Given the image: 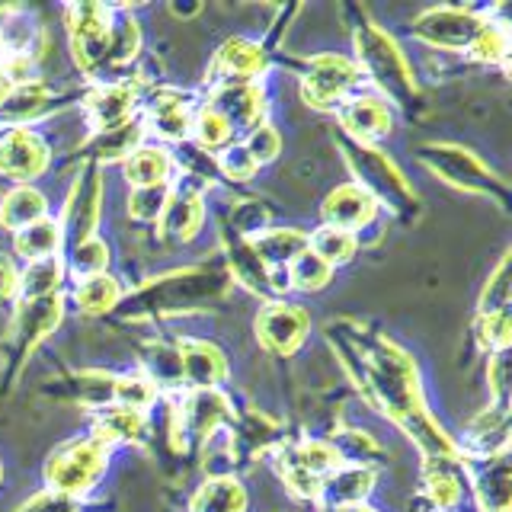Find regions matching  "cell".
<instances>
[{
  "label": "cell",
  "mask_w": 512,
  "mask_h": 512,
  "mask_svg": "<svg viewBox=\"0 0 512 512\" xmlns=\"http://www.w3.org/2000/svg\"><path fill=\"white\" fill-rule=\"evenodd\" d=\"M93 432L96 436H103L109 445H116V442L144 445L151 436V426H148V413L109 404L103 410H96V429Z\"/></svg>",
  "instance_id": "1f68e13d"
},
{
  "label": "cell",
  "mask_w": 512,
  "mask_h": 512,
  "mask_svg": "<svg viewBox=\"0 0 512 512\" xmlns=\"http://www.w3.org/2000/svg\"><path fill=\"white\" fill-rule=\"evenodd\" d=\"M375 480L378 471L368 468V464H340L320 487L317 503L320 509L336 512V509H346V506H359L365 503L368 496L375 490Z\"/></svg>",
  "instance_id": "d4e9b609"
},
{
  "label": "cell",
  "mask_w": 512,
  "mask_h": 512,
  "mask_svg": "<svg viewBox=\"0 0 512 512\" xmlns=\"http://www.w3.org/2000/svg\"><path fill=\"white\" fill-rule=\"evenodd\" d=\"M61 260H64V272H71L74 282H80L90 276H103L109 269L112 253L106 247V240L96 234V237H87V240H80V244L68 247V256H61Z\"/></svg>",
  "instance_id": "74e56055"
},
{
  "label": "cell",
  "mask_w": 512,
  "mask_h": 512,
  "mask_svg": "<svg viewBox=\"0 0 512 512\" xmlns=\"http://www.w3.org/2000/svg\"><path fill=\"white\" fill-rule=\"evenodd\" d=\"M176 352H180V372L189 391H212L231 375L228 356L208 340H180Z\"/></svg>",
  "instance_id": "603a6c76"
},
{
  "label": "cell",
  "mask_w": 512,
  "mask_h": 512,
  "mask_svg": "<svg viewBox=\"0 0 512 512\" xmlns=\"http://www.w3.org/2000/svg\"><path fill=\"white\" fill-rule=\"evenodd\" d=\"M477 343L484 352H509V314L477 317Z\"/></svg>",
  "instance_id": "f907efd6"
},
{
  "label": "cell",
  "mask_w": 512,
  "mask_h": 512,
  "mask_svg": "<svg viewBox=\"0 0 512 512\" xmlns=\"http://www.w3.org/2000/svg\"><path fill=\"white\" fill-rule=\"evenodd\" d=\"M55 93L45 80H29L7 93V100L0 103V125H29L52 112Z\"/></svg>",
  "instance_id": "f546056e"
},
{
  "label": "cell",
  "mask_w": 512,
  "mask_h": 512,
  "mask_svg": "<svg viewBox=\"0 0 512 512\" xmlns=\"http://www.w3.org/2000/svg\"><path fill=\"white\" fill-rule=\"evenodd\" d=\"M308 240H311L308 231L301 228H266L263 234H256L250 240V250L269 272H279L288 269V263L298 260L308 250Z\"/></svg>",
  "instance_id": "f1b7e54d"
},
{
  "label": "cell",
  "mask_w": 512,
  "mask_h": 512,
  "mask_svg": "<svg viewBox=\"0 0 512 512\" xmlns=\"http://www.w3.org/2000/svg\"><path fill=\"white\" fill-rule=\"evenodd\" d=\"M336 144H340L349 173L356 176V186L365 189L378 202V208H391L397 218H413L420 212V199H416L407 176L378 144H359L346 135H336Z\"/></svg>",
  "instance_id": "277c9868"
},
{
  "label": "cell",
  "mask_w": 512,
  "mask_h": 512,
  "mask_svg": "<svg viewBox=\"0 0 512 512\" xmlns=\"http://www.w3.org/2000/svg\"><path fill=\"white\" fill-rule=\"evenodd\" d=\"M269 68V55L260 42L253 39H228L212 61V77L208 84L218 87V84H260L263 74Z\"/></svg>",
  "instance_id": "e0dca14e"
},
{
  "label": "cell",
  "mask_w": 512,
  "mask_h": 512,
  "mask_svg": "<svg viewBox=\"0 0 512 512\" xmlns=\"http://www.w3.org/2000/svg\"><path fill=\"white\" fill-rule=\"evenodd\" d=\"M122 298H125L122 285H119L116 276H109V272H103V276L80 279L74 285V304H77V311L87 314V317H100V314L116 311Z\"/></svg>",
  "instance_id": "d590c367"
},
{
  "label": "cell",
  "mask_w": 512,
  "mask_h": 512,
  "mask_svg": "<svg viewBox=\"0 0 512 512\" xmlns=\"http://www.w3.org/2000/svg\"><path fill=\"white\" fill-rule=\"evenodd\" d=\"M125 183L132 189H151V186H173L176 160L164 144H141L122 160Z\"/></svg>",
  "instance_id": "83f0119b"
},
{
  "label": "cell",
  "mask_w": 512,
  "mask_h": 512,
  "mask_svg": "<svg viewBox=\"0 0 512 512\" xmlns=\"http://www.w3.org/2000/svg\"><path fill=\"white\" fill-rule=\"evenodd\" d=\"M333 272L336 269H330L317 253L304 250L298 260L288 263L285 282H288V288H295V292L311 295V292H324V288L330 285V279H333Z\"/></svg>",
  "instance_id": "b9f144b4"
},
{
  "label": "cell",
  "mask_w": 512,
  "mask_h": 512,
  "mask_svg": "<svg viewBox=\"0 0 512 512\" xmlns=\"http://www.w3.org/2000/svg\"><path fill=\"white\" fill-rule=\"evenodd\" d=\"M68 397L80 407L103 410V407L112 404V397H116V375H109V372H80L68 384Z\"/></svg>",
  "instance_id": "60d3db41"
},
{
  "label": "cell",
  "mask_w": 512,
  "mask_h": 512,
  "mask_svg": "<svg viewBox=\"0 0 512 512\" xmlns=\"http://www.w3.org/2000/svg\"><path fill=\"white\" fill-rule=\"evenodd\" d=\"M202 221H205V199L196 186H173V196L160 215V234L170 244H189L192 237L202 231Z\"/></svg>",
  "instance_id": "484cf974"
},
{
  "label": "cell",
  "mask_w": 512,
  "mask_h": 512,
  "mask_svg": "<svg viewBox=\"0 0 512 512\" xmlns=\"http://www.w3.org/2000/svg\"><path fill=\"white\" fill-rule=\"evenodd\" d=\"M196 103L189 93L180 90H157L148 103H144V132H154L160 141H186L189 125L196 116Z\"/></svg>",
  "instance_id": "ffe728a7"
},
{
  "label": "cell",
  "mask_w": 512,
  "mask_h": 512,
  "mask_svg": "<svg viewBox=\"0 0 512 512\" xmlns=\"http://www.w3.org/2000/svg\"><path fill=\"white\" fill-rule=\"evenodd\" d=\"M77 500H68V496H58V493H39L36 500H29L23 509L16 512H77Z\"/></svg>",
  "instance_id": "db71d44e"
},
{
  "label": "cell",
  "mask_w": 512,
  "mask_h": 512,
  "mask_svg": "<svg viewBox=\"0 0 512 512\" xmlns=\"http://www.w3.org/2000/svg\"><path fill=\"white\" fill-rule=\"evenodd\" d=\"M64 276H68V272H64L61 253L45 256V260H36V263H26L20 269V298L16 301H36V298L61 295Z\"/></svg>",
  "instance_id": "e575fe53"
},
{
  "label": "cell",
  "mask_w": 512,
  "mask_h": 512,
  "mask_svg": "<svg viewBox=\"0 0 512 512\" xmlns=\"http://www.w3.org/2000/svg\"><path fill=\"white\" fill-rule=\"evenodd\" d=\"M340 352L343 365L356 378L368 404L404 429L407 439L420 448L426 461H461L458 442L448 436L426 407L410 352H404L388 336L362 333H349Z\"/></svg>",
  "instance_id": "6da1fadb"
},
{
  "label": "cell",
  "mask_w": 512,
  "mask_h": 512,
  "mask_svg": "<svg viewBox=\"0 0 512 512\" xmlns=\"http://www.w3.org/2000/svg\"><path fill=\"white\" fill-rule=\"evenodd\" d=\"M144 122L135 116V119H128L125 125L119 128H109V132H100V135H93L87 144H84V154H87V164H96V167H103V164H112V160H125L132 151H138L141 144H144Z\"/></svg>",
  "instance_id": "4dcf8cb0"
},
{
  "label": "cell",
  "mask_w": 512,
  "mask_h": 512,
  "mask_svg": "<svg viewBox=\"0 0 512 512\" xmlns=\"http://www.w3.org/2000/svg\"><path fill=\"white\" fill-rule=\"evenodd\" d=\"M13 298H20V266H16V256L0 253V304Z\"/></svg>",
  "instance_id": "f5cc1de1"
},
{
  "label": "cell",
  "mask_w": 512,
  "mask_h": 512,
  "mask_svg": "<svg viewBox=\"0 0 512 512\" xmlns=\"http://www.w3.org/2000/svg\"><path fill=\"white\" fill-rule=\"evenodd\" d=\"M416 157H420V164L429 173H436L442 183L455 186L461 192H474V196L493 199L500 205H506V199H509L506 183L500 180V176H496L474 151L461 148V144L429 141L416 151Z\"/></svg>",
  "instance_id": "8992f818"
},
{
  "label": "cell",
  "mask_w": 512,
  "mask_h": 512,
  "mask_svg": "<svg viewBox=\"0 0 512 512\" xmlns=\"http://www.w3.org/2000/svg\"><path fill=\"white\" fill-rule=\"evenodd\" d=\"M173 196V186H151V189H132L128 192V218L141 224H154L164 215V208Z\"/></svg>",
  "instance_id": "7dc6e473"
},
{
  "label": "cell",
  "mask_w": 512,
  "mask_h": 512,
  "mask_svg": "<svg viewBox=\"0 0 512 512\" xmlns=\"http://www.w3.org/2000/svg\"><path fill=\"white\" fill-rule=\"evenodd\" d=\"M64 26H68L71 52L77 68L87 77H96L109 68V39L116 10L106 4H71L64 7Z\"/></svg>",
  "instance_id": "ba28073f"
},
{
  "label": "cell",
  "mask_w": 512,
  "mask_h": 512,
  "mask_svg": "<svg viewBox=\"0 0 512 512\" xmlns=\"http://www.w3.org/2000/svg\"><path fill=\"white\" fill-rule=\"evenodd\" d=\"M106 461H109V442L103 436H96V432H90L84 439L61 442L45 461L48 493L68 496V500L80 503V496H87L100 484V477L106 474Z\"/></svg>",
  "instance_id": "5b68a950"
},
{
  "label": "cell",
  "mask_w": 512,
  "mask_h": 512,
  "mask_svg": "<svg viewBox=\"0 0 512 512\" xmlns=\"http://www.w3.org/2000/svg\"><path fill=\"white\" fill-rule=\"evenodd\" d=\"M487 381H490V404L509 407V352H493L487 365Z\"/></svg>",
  "instance_id": "816d5d0a"
},
{
  "label": "cell",
  "mask_w": 512,
  "mask_h": 512,
  "mask_svg": "<svg viewBox=\"0 0 512 512\" xmlns=\"http://www.w3.org/2000/svg\"><path fill=\"white\" fill-rule=\"evenodd\" d=\"M256 340L272 356H295L311 333V314L295 301H269L253 320Z\"/></svg>",
  "instance_id": "9a60e30c"
},
{
  "label": "cell",
  "mask_w": 512,
  "mask_h": 512,
  "mask_svg": "<svg viewBox=\"0 0 512 512\" xmlns=\"http://www.w3.org/2000/svg\"><path fill=\"white\" fill-rule=\"evenodd\" d=\"M234 420L231 400L224 397L218 388L212 391H189L180 407L173 413V436H180L186 442L205 445L208 439H215L221 426H228Z\"/></svg>",
  "instance_id": "5bb4252c"
},
{
  "label": "cell",
  "mask_w": 512,
  "mask_h": 512,
  "mask_svg": "<svg viewBox=\"0 0 512 512\" xmlns=\"http://www.w3.org/2000/svg\"><path fill=\"white\" fill-rule=\"evenodd\" d=\"M487 16H480L471 7H429L413 20L410 32L429 48L439 52H471Z\"/></svg>",
  "instance_id": "30bf717a"
},
{
  "label": "cell",
  "mask_w": 512,
  "mask_h": 512,
  "mask_svg": "<svg viewBox=\"0 0 512 512\" xmlns=\"http://www.w3.org/2000/svg\"><path fill=\"white\" fill-rule=\"evenodd\" d=\"M509 279H512V266H509V253H506L484 282V292H480V301H477V317L509 314V292H512Z\"/></svg>",
  "instance_id": "7bdbcfd3"
},
{
  "label": "cell",
  "mask_w": 512,
  "mask_h": 512,
  "mask_svg": "<svg viewBox=\"0 0 512 512\" xmlns=\"http://www.w3.org/2000/svg\"><path fill=\"white\" fill-rule=\"evenodd\" d=\"M378 202L368 196L365 189H359L356 183H343L336 186L330 196L320 205V218H324L327 228H340V231H349L356 234L372 228V221L378 218Z\"/></svg>",
  "instance_id": "7402d4cb"
},
{
  "label": "cell",
  "mask_w": 512,
  "mask_h": 512,
  "mask_svg": "<svg viewBox=\"0 0 512 512\" xmlns=\"http://www.w3.org/2000/svg\"><path fill=\"white\" fill-rule=\"evenodd\" d=\"M461 458H490L509 452V407L503 404H490L484 410H477L461 429V442H458Z\"/></svg>",
  "instance_id": "44dd1931"
},
{
  "label": "cell",
  "mask_w": 512,
  "mask_h": 512,
  "mask_svg": "<svg viewBox=\"0 0 512 512\" xmlns=\"http://www.w3.org/2000/svg\"><path fill=\"white\" fill-rule=\"evenodd\" d=\"M461 461H426L423 464V500L432 512H458L464 503Z\"/></svg>",
  "instance_id": "4316f807"
},
{
  "label": "cell",
  "mask_w": 512,
  "mask_h": 512,
  "mask_svg": "<svg viewBox=\"0 0 512 512\" xmlns=\"http://www.w3.org/2000/svg\"><path fill=\"white\" fill-rule=\"evenodd\" d=\"M0 480H4V464H0Z\"/></svg>",
  "instance_id": "680465c9"
},
{
  "label": "cell",
  "mask_w": 512,
  "mask_h": 512,
  "mask_svg": "<svg viewBox=\"0 0 512 512\" xmlns=\"http://www.w3.org/2000/svg\"><path fill=\"white\" fill-rule=\"evenodd\" d=\"M215 167L218 173L224 176V180H231V183H250L256 173H260V167H256V160L247 154V148L240 141L228 144L218 157H215Z\"/></svg>",
  "instance_id": "c3c4849f"
},
{
  "label": "cell",
  "mask_w": 512,
  "mask_h": 512,
  "mask_svg": "<svg viewBox=\"0 0 512 512\" xmlns=\"http://www.w3.org/2000/svg\"><path fill=\"white\" fill-rule=\"evenodd\" d=\"M138 109V90L125 80H112V84L96 87L87 96V122L93 128V135L109 132V128H119L128 119H135Z\"/></svg>",
  "instance_id": "cb8c5ba5"
},
{
  "label": "cell",
  "mask_w": 512,
  "mask_h": 512,
  "mask_svg": "<svg viewBox=\"0 0 512 512\" xmlns=\"http://www.w3.org/2000/svg\"><path fill=\"white\" fill-rule=\"evenodd\" d=\"M218 116L228 119V125L237 132H253L266 119V93L260 84H218L208 93V103Z\"/></svg>",
  "instance_id": "d6986e66"
},
{
  "label": "cell",
  "mask_w": 512,
  "mask_h": 512,
  "mask_svg": "<svg viewBox=\"0 0 512 512\" xmlns=\"http://www.w3.org/2000/svg\"><path fill=\"white\" fill-rule=\"evenodd\" d=\"M64 247L61 240V228L55 218H42L29 228L13 234V253L20 256L23 263H36L45 260V256H58V250Z\"/></svg>",
  "instance_id": "8d00e7d4"
},
{
  "label": "cell",
  "mask_w": 512,
  "mask_h": 512,
  "mask_svg": "<svg viewBox=\"0 0 512 512\" xmlns=\"http://www.w3.org/2000/svg\"><path fill=\"white\" fill-rule=\"evenodd\" d=\"M336 512H378V509H372V506L359 503V506H346V509H336Z\"/></svg>",
  "instance_id": "6f0895ef"
},
{
  "label": "cell",
  "mask_w": 512,
  "mask_h": 512,
  "mask_svg": "<svg viewBox=\"0 0 512 512\" xmlns=\"http://www.w3.org/2000/svg\"><path fill=\"white\" fill-rule=\"evenodd\" d=\"M103 192H106L103 167L84 160V167H80L77 180L71 186V196L64 202V215L58 221L64 247H74L80 240L96 237V228H100V218H103Z\"/></svg>",
  "instance_id": "7c38bea8"
},
{
  "label": "cell",
  "mask_w": 512,
  "mask_h": 512,
  "mask_svg": "<svg viewBox=\"0 0 512 512\" xmlns=\"http://www.w3.org/2000/svg\"><path fill=\"white\" fill-rule=\"evenodd\" d=\"M468 55L474 61H484V64H506V58H509V26H506V20L496 23L487 16V23H484V29H480V36L471 45Z\"/></svg>",
  "instance_id": "bcb514c9"
},
{
  "label": "cell",
  "mask_w": 512,
  "mask_h": 512,
  "mask_svg": "<svg viewBox=\"0 0 512 512\" xmlns=\"http://www.w3.org/2000/svg\"><path fill=\"white\" fill-rule=\"evenodd\" d=\"M240 144H244L247 154L256 160V167H266V164H272V160L282 154V135H279V128L269 125V122L256 125L253 132H247V138L240 141Z\"/></svg>",
  "instance_id": "681fc988"
},
{
  "label": "cell",
  "mask_w": 512,
  "mask_h": 512,
  "mask_svg": "<svg viewBox=\"0 0 512 512\" xmlns=\"http://www.w3.org/2000/svg\"><path fill=\"white\" fill-rule=\"evenodd\" d=\"M48 218V199L36 186H13L4 196V208H0V228L16 234Z\"/></svg>",
  "instance_id": "836d02e7"
},
{
  "label": "cell",
  "mask_w": 512,
  "mask_h": 512,
  "mask_svg": "<svg viewBox=\"0 0 512 512\" xmlns=\"http://www.w3.org/2000/svg\"><path fill=\"white\" fill-rule=\"evenodd\" d=\"M144 378H151L157 388H176V384H183L176 346H151L144 352Z\"/></svg>",
  "instance_id": "ee69618b"
},
{
  "label": "cell",
  "mask_w": 512,
  "mask_h": 512,
  "mask_svg": "<svg viewBox=\"0 0 512 512\" xmlns=\"http://www.w3.org/2000/svg\"><path fill=\"white\" fill-rule=\"evenodd\" d=\"M61 317H64V298L61 295L16 304L13 324H10L7 340H4V349L10 356V375H16V368L36 352V346L45 340L48 333H55Z\"/></svg>",
  "instance_id": "8fae6325"
},
{
  "label": "cell",
  "mask_w": 512,
  "mask_h": 512,
  "mask_svg": "<svg viewBox=\"0 0 512 512\" xmlns=\"http://www.w3.org/2000/svg\"><path fill=\"white\" fill-rule=\"evenodd\" d=\"M336 119L346 138L359 144H378L384 135L394 132V109L381 100L378 93H352L349 100L336 109Z\"/></svg>",
  "instance_id": "2e32d148"
},
{
  "label": "cell",
  "mask_w": 512,
  "mask_h": 512,
  "mask_svg": "<svg viewBox=\"0 0 512 512\" xmlns=\"http://www.w3.org/2000/svg\"><path fill=\"white\" fill-rule=\"evenodd\" d=\"M464 480H471V493L480 512H509V452L490 458H461Z\"/></svg>",
  "instance_id": "ac0fdd59"
},
{
  "label": "cell",
  "mask_w": 512,
  "mask_h": 512,
  "mask_svg": "<svg viewBox=\"0 0 512 512\" xmlns=\"http://www.w3.org/2000/svg\"><path fill=\"white\" fill-rule=\"evenodd\" d=\"M189 138L199 144L202 151H224L228 144H234V128L228 125V119L218 116L212 106H199L196 116H192V125H189Z\"/></svg>",
  "instance_id": "ab89813d"
},
{
  "label": "cell",
  "mask_w": 512,
  "mask_h": 512,
  "mask_svg": "<svg viewBox=\"0 0 512 512\" xmlns=\"http://www.w3.org/2000/svg\"><path fill=\"white\" fill-rule=\"evenodd\" d=\"M52 164L48 141L29 125H0V173L16 186H32Z\"/></svg>",
  "instance_id": "4fadbf2b"
},
{
  "label": "cell",
  "mask_w": 512,
  "mask_h": 512,
  "mask_svg": "<svg viewBox=\"0 0 512 512\" xmlns=\"http://www.w3.org/2000/svg\"><path fill=\"white\" fill-rule=\"evenodd\" d=\"M160 397V388L144 375H122L116 378V397L112 404L128 407V410H138V413H148Z\"/></svg>",
  "instance_id": "f6af8a7d"
},
{
  "label": "cell",
  "mask_w": 512,
  "mask_h": 512,
  "mask_svg": "<svg viewBox=\"0 0 512 512\" xmlns=\"http://www.w3.org/2000/svg\"><path fill=\"white\" fill-rule=\"evenodd\" d=\"M0 208H4V196H0Z\"/></svg>",
  "instance_id": "91938a15"
},
{
  "label": "cell",
  "mask_w": 512,
  "mask_h": 512,
  "mask_svg": "<svg viewBox=\"0 0 512 512\" xmlns=\"http://www.w3.org/2000/svg\"><path fill=\"white\" fill-rule=\"evenodd\" d=\"M340 455L327 439H301L295 445H285L279 452V471L285 487L301 500H314L320 496L324 480L340 468Z\"/></svg>",
  "instance_id": "9c48e42d"
},
{
  "label": "cell",
  "mask_w": 512,
  "mask_h": 512,
  "mask_svg": "<svg viewBox=\"0 0 512 512\" xmlns=\"http://www.w3.org/2000/svg\"><path fill=\"white\" fill-rule=\"evenodd\" d=\"M352 42H356V58L352 61L359 64L362 77L372 80L381 100H391L400 109H413L416 100H420V87H416L410 61L400 52L391 32H384L362 13V20L352 26Z\"/></svg>",
  "instance_id": "3957f363"
},
{
  "label": "cell",
  "mask_w": 512,
  "mask_h": 512,
  "mask_svg": "<svg viewBox=\"0 0 512 512\" xmlns=\"http://www.w3.org/2000/svg\"><path fill=\"white\" fill-rule=\"evenodd\" d=\"M247 506H250L247 490L234 474L208 477L189 500V512H247Z\"/></svg>",
  "instance_id": "d6a6232c"
},
{
  "label": "cell",
  "mask_w": 512,
  "mask_h": 512,
  "mask_svg": "<svg viewBox=\"0 0 512 512\" xmlns=\"http://www.w3.org/2000/svg\"><path fill=\"white\" fill-rule=\"evenodd\" d=\"M13 90V80L7 77V71L4 68H0V103H4L7 100V93Z\"/></svg>",
  "instance_id": "9f6ffc18"
},
{
  "label": "cell",
  "mask_w": 512,
  "mask_h": 512,
  "mask_svg": "<svg viewBox=\"0 0 512 512\" xmlns=\"http://www.w3.org/2000/svg\"><path fill=\"white\" fill-rule=\"evenodd\" d=\"M298 80H301L304 103H308L311 109L336 112L352 93H359L365 77L359 71V64L349 55L324 52V55H314V58L304 61Z\"/></svg>",
  "instance_id": "52a82bcc"
},
{
  "label": "cell",
  "mask_w": 512,
  "mask_h": 512,
  "mask_svg": "<svg viewBox=\"0 0 512 512\" xmlns=\"http://www.w3.org/2000/svg\"><path fill=\"white\" fill-rule=\"evenodd\" d=\"M170 10H173V16H196L202 10V4H189V7L186 4H173Z\"/></svg>",
  "instance_id": "11a10c76"
},
{
  "label": "cell",
  "mask_w": 512,
  "mask_h": 512,
  "mask_svg": "<svg viewBox=\"0 0 512 512\" xmlns=\"http://www.w3.org/2000/svg\"><path fill=\"white\" fill-rule=\"evenodd\" d=\"M308 237H311L308 250L317 253L330 269L352 263V256L359 253V237L349 234V231H340V228H327V224H320V228Z\"/></svg>",
  "instance_id": "f35d334b"
},
{
  "label": "cell",
  "mask_w": 512,
  "mask_h": 512,
  "mask_svg": "<svg viewBox=\"0 0 512 512\" xmlns=\"http://www.w3.org/2000/svg\"><path fill=\"white\" fill-rule=\"evenodd\" d=\"M231 285V276L224 266H186L144 282L135 292H128L116 314L122 320H164V317H180V314H196L205 311L208 304L224 298Z\"/></svg>",
  "instance_id": "7a4b0ae2"
}]
</instances>
